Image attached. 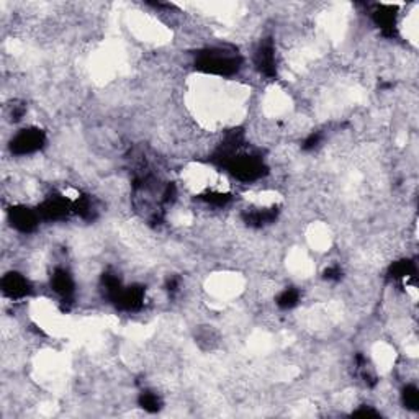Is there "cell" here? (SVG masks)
Here are the masks:
<instances>
[{
    "label": "cell",
    "mask_w": 419,
    "mask_h": 419,
    "mask_svg": "<svg viewBox=\"0 0 419 419\" xmlns=\"http://www.w3.org/2000/svg\"><path fill=\"white\" fill-rule=\"evenodd\" d=\"M45 143H46L45 131H41L40 128H31L30 126V128L16 131L12 138V141H10V150H12V154H15V156L24 157V156H30V154L41 151V148L45 146Z\"/></svg>",
    "instance_id": "obj_1"
},
{
    "label": "cell",
    "mask_w": 419,
    "mask_h": 419,
    "mask_svg": "<svg viewBox=\"0 0 419 419\" xmlns=\"http://www.w3.org/2000/svg\"><path fill=\"white\" fill-rule=\"evenodd\" d=\"M10 223H12V228H15L20 233H31L38 228L40 224V213L38 210H31L25 205H16L9 213Z\"/></svg>",
    "instance_id": "obj_2"
},
{
    "label": "cell",
    "mask_w": 419,
    "mask_h": 419,
    "mask_svg": "<svg viewBox=\"0 0 419 419\" xmlns=\"http://www.w3.org/2000/svg\"><path fill=\"white\" fill-rule=\"evenodd\" d=\"M2 291L5 296L12 300H20L25 299L31 294V284L30 279L26 275L20 272H9L4 275L2 279Z\"/></svg>",
    "instance_id": "obj_3"
},
{
    "label": "cell",
    "mask_w": 419,
    "mask_h": 419,
    "mask_svg": "<svg viewBox=\"0 0 419 419\" xmlns=\"http://www.w3.org/2000/svg\"><path fill=\"white\" fill-rule=\"evenodd\" d=\"M254 64L259 73L266 77H274L277 74V58H275V46L270 40H264L257 46L254 54Z\"/></svg>",
    "instance_id": "obj_4"
},
{
    "label": "cell",
    "mask_w": 419,
    "mask_h": 419,
    "mask_svg": "<svg viewBox=\"0 0 419 419\" xmlns=\"http://www.w3.org/2000/svg\"><path fill=\"white\" fill-rule=\"evenodd\" d=\"M49 284H51V290L54 294L63 296V299H69L76 291V280L73 274L64 267H56L53 270Z\"/></svg>",
    "instance_id": "obj_5"
},
{
    "label": "cell",
    "mask_w": 419,
    "mask_h": 419,
    "mask_svg": "<svg viewBox=\"0 0 419 419\" xmlns=\"http://www.w3.org/2000/svg\"><path fill=\"white\" fill-rule=\"evenodd\" d=\"M300 290L294 289V286H286V289H284L280 294L277 295V299H275V303H277V306L280 308V310H291V308H295L296 305H299L300 301Z\"/></svg>",
    "instance_id": "obj_6"
},
{
    "label": "cell",
    "mask_w": 419,
    "mask_h": 419,
    "mask_svg": "<svg viewBox=\"0 0 419 419\" xmlns=\"http://www.w3.org/2000/svg\"><path fill=\"white\" fill-rule=\"evenodd\" d=\"M138 403H140L143 410H146L150 413H156L162 408L161 396H159L156 391H151V390L141 391L140 398H138Z\"/></svg>",
    "instance_id": "obj_7"
},
{
    "label": "cell",
    "mask_w": 419,
    "mask_h": 419,
    "mask_svg": "<svg viewBox=\"0 0 419 419\" xmlns=\"http://www.w3.org/2000/svg\"><path fill=\"white\" fill-rule=\"evenodd\" d=\"M401 400H403V405L408 410H416L419 403V393L416 385H406L403 393H401Z\"/></svg>",
    "instance_id": "obj_8"
}]
</instances>
